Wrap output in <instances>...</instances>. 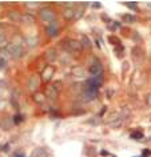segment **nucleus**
Listing matches in <instances>:
<instances>
[{"instance_id": "1", "label": "nucleus", "mask_w": 151, "mask_h": 157, "mask_svg": "<svg viewBox=\"0 0 151 157\" xmlns=\"http://www.w3.org/2000/svg\"><path fill=\"white\" fill-rule=\"evenodd\" d=\"M39 16L43 21L48 23V24H52L55 21V13H53L51 8H42L39 12Z\"/></svg>"}, {"instance_id": "2", "label": "nucleus", "mask_w": 151, "mask_h": 157, "mask_svg": "<svg viewBox=\"0 0 151 157\" xmlns=\"http://www.w3.org/2000/svg\"><path fill=\"white\" fill-rule=\"evenodd\" d=\"M64 47L68 52H79L83 45L80 41H78V40H66Z\"/></svg>"}, {"instance_id": "3", "label": "nucleus", "mask_w": 151, "mask_h": 157, "mask_svg": "<svg viewBox=\"0 0 151 157\" xmlns=\"http://www.w3.org/2000/svg\"><path fill=\"white\" fill-rule=\"evenodd\" d=\"M7 51H8L9 56H12V57H20L23 53V49L20 45H15V44H8L7 45Z\"/></svg>"}, {"instance_id": "4", "label": "nucleus", "mask_w": 151, "mask_h": 157, "mask_svg": "<svg viewBox=\"0 0 151 157\" xmlns=\"http://www.w3.org/2000/svg\"><path fill=\"white\" fill-rule=\"evenodd\" d=\"M102 72H103V68H102V65H100L99 63L91 64V67H90V73H91V76L94 79L102 77Z\"/></svg>"}, {"instance_id": "5", "label": "nucleus", "mask_w": 151, "mask_h": 157, "mask_svg": "<svg viewBox=\"0 0 151 157\" xmlns=\"http://www.w3.org/2000/svg\"><path fill=\"white\" fill-rule=\"evenodd\" d=\"M53 72H55V68H53L52 65H48V67H46V69H44V71H43V73H42V76H43V80H44L46 83H48L50 80H51V77H52Z\"/></svg>"}, {"instance_id": "6", "label": "nucleus", "mask_w": 151, "mask_h": 157, "mask_svg": "<svg viewBox=\"0 0 151 157\" xmlns=\"http://www.w3.org/2000/svg\"><path fill=\"white\" fill-rule=\"evenodd\" d=\"M31 157H48V153L44 148H36L31 153Z\"/></svg>"}, {"instance_id": "7", "label": "nucleus", "mask_w": 151, "mask_h": 157, "mask_svg": "<svg viewBox=\"0 0 151 157\" xmlns=\"http://www.w3.org/2000/svg\"><path fill=\"white\" fill-rule=\"evenodd\" d=\"M58 31H59V28H58L55 21H53L52 24H48V27H47V35L48 36H55L56 33H58Z\"/></svg>"}, {"instance_id": "8", "label": "nucleus", "mask_w": 151, "mask_h": 157, "mask_svg": "<svg viewBox=\"0 0 151 157\" xmlns=\"http://www.w3.org/2000/svg\"><path fill=\"white\" fill-rule=\"evenodd\" d=\"M63 16H64V19H67V20L74 19V16H75V9H74L72 7H68V8H66L64 11H63Z\"/></svg>"}, {"instance_id": "9", "label": "nucleus", "mask_w": 151, "mask_h": 157, "mask_svg": "<svg viewBox=\"0 0 151 157\" xmlns=\"http://www.w3.org/2000/svg\"><path fill=\"white\" fill-rule=\"evenodd\" d=\"M28 88L31 89V91H35L36 88H38V85H39V77L38 76H32L31 79H29V83H28Z\"/></svg>"}, {"instance_id": "10", "label": "nucleus", "mask_w": 151, "mask_h": 157, "mask_svg": "<svg viewBox=\"0 0 151 157\" xmlns=\"http://www.w3.org/2000/svg\"><path fill=\"white\" fill-rule=\"evenodd\" d=\"M46 60L47 61H53V60L56 59V51L55 49H48V51H46Z\"/></svg>"}, {"instance_id": "11", "label": "nucleus", "mask_w": 151, "mask_h": 157, "mask_svg": "<svg viewBox=\"0 0 151 157\" xmlns=\"http://www.w3.org/2000/svg\"><path fill=\"white\" fill-rule=\"evenodd\" d=\"M8 16H9V19H11L12 21H22V16L23 15H20V13H18L16 11H9Z\"/></svg>"}, {"instance_id": "12", "label": "nucleus", "mask_w": 151, "mask_h": 157, "mask_svg": "<svg viewBox=\"0 0 151 157\" xmlns=\"http://www.w3.org/2000/svg\"><path fill=\"white\" fill-rule=\"evenodd\" d=\"M47 92H48V96H50V97H51L52 100H55L56 96H58V89H56L53 85H50V87H48V91H47Z\"/></svg>"}, {"instance_id": "13", "label": "nucleus", "mask_w": 151, "mask_h": 157, "mask_svg": "<svg viewBox=\"0 0 151 157\" xmlns=\"http://www.w3.org/2000/svg\"><path fill=\"white\" fill-rule=\"evenodd\" d=\"M22 21L23 23H27V24H32V23L35 21V18H33L32 15H29V13H27V15H23L22 16Z\"/></svg>"}, {"instance_id": "14", "label": "nucleus", "mask_w": 151, "mask_h": 157, "mask_svg": "<svg viewBox=\"0 0 151 157\" xmlns=\"http://www.w3.org/2000/svg\"><path fill=\"white\" fill-rule=\"evenodd\" d=\"M33 100H35L36 103H39V104H42V103H44L46 96L43 95V93H40V92H36L35 95H33Z\"/></svg>"}, {"instance_id": "15", "label": "nucleus", "mask_w": 151, "mask_h": 157, "mask_svg": "<svg viewBox=\"0 0 151 157\" xmlns=\"http://www.w3.org/2000/svg\"><path fill=\"white\" fill-rule=\"evenodd\" d=\"M26 43H27V45H28V47H31V48H33V47L38 45L39 40H38V38H27Z\"/></svg>"}, {"instance_id": "16", "label": "nucleus", "mask_w": 151, "mask_h": 157, "mask_svg": "<svg viewBox=\"0 0 151 157\" xmlns=\"http://www.w3.org/2000/svg\"><path fill=\"white\" fill-rule=\"evenodd\" d=\"M0 125H2V128L3 129H11V126H12V121L9 119H4V120H2V123H0Z\"/></svg>"}, {"instance_id": "17", "label": "nucleus", "mask_w": 151, "mask_h": 157, "mask_svg": "<svg viewBox=\"0 0 151 157\" xmlns=\"http://www.w3.org/2000/svg\"><path fill=\"white\" fill-rule=\"evenodd\" d=\"M80 43H82V45L86 47V48H90V47H91V41H90V39L87 38L86 35L80 36Z\"/></svg>"}, {"instance_id": "18", "label": "nucleus", "mask_w": 151, "mask_h": 157, "mask_svg": "<svg viewBox=\"0 0 151 157\" xmlns=\"http://www.w3.org/2000/svg\"><path fill=\"white\" fill-rule=\"evenodd\" d=\"M123 21H126V23H134L135 21V16L134 15H130V13H126V15H123Z\"/></svg>"}, {"instance_id": "19", "label": "nucleus", "mask_w": 151, "mask_h": 157, "mask_svg": "<svg viewBox=\"0 0 151 157\" xmlns=\"http://www.w3.org/2000/svg\"><path fill=\"white\" fill-rule=\"evenodd\" d=\"M131 139L132 140H142L143 133L142 132H134V133H131Z\"/></svg>"}, {"instance_id": "20", "label": "nucleus", "mask_w": 151, "mask_h": 157, "mask_svg": "<svg viewBox=\"0 0 151 157\" xmlns=\"http://www.w3.org/2000/svg\"><path fill=\"white\" fill-rule=\"evenodd\" d=\"M0 47H5L7 48V38L4 33L0 32Z\"/></svg>"}, {"instance_id": "21", "label": "nucleus", "mask_w": 151, "mask_h": 157, "mask_svg": "<svg viewBox=\"0 0 151 157\" xmlns=\"http://www.w3.org/2000/svg\"><path fill=\"white\" fill-rule=\"evenodd\" d=\"M26 5H27V7H29V8H39V7H40V3H38V2H35V3H32V2H27V3H26Z\"/></svg>"}, {"instance_id": "22", "label": "nucleus", "mask_w": 151, "mask_h": 157, "mask_svg": "<svg viewBox=\"0 0 151 157\" xmlns=\"http://www.w3.org/2000/svg\"><path fill=\"white\" fill-rule=\"evenodd\" d=\"M72 73L75 76H83V75H84V71H83V68H75L72 71Z\"/></svg>"}, {"instance_id": "23", "label": "nucleus", "mask_w": 151, "mask_h": 157, "mask_svg": "<svg viewBox=\"0 0 151 157\" xmlns=\"http://www.w3.org/2000/svg\"><path fill=\"white\" fill-rule=\"evenodd\" d=\"M108 41L111 43V44H115V45L119 44V39H116L115 36H110V38H108Z\"/></svg>"}, {"instance_id": "24", "label": "nucleus", "mask_w": 151, "mask_h": 157, "mask_svg": "<svg viewBox=\"0 0 151 157\" xmlns=\"http://www.w3.org/2000/svg\"><path fill=\"white\" fill-rule=\"evenodd\" d=\"M20 121H23V116L16 115V116H15V119H13V123H16V124H18V123H20Z\"/></svg>"}, {"instance_id": "25", "label": "nucleus", "mask_w": 151, "mask_h": 157, "mask_svg": "<svg viewBox=\"0 0 151 157\" xmlns=\"http://www.w3.org/2000/svg\"><path fill=\"white\" fill-rule=\"evenodd\" d=\"M129 8H132V9H138V4H135V3H127L126 4Z\"/></svg>"}, {"instance_id": "26", "label": "nucleus", "mask_w": 151, "mask_h": 157, "mask_svg": "<svg viewBox=\"0 0 151 157\" xmlns=\"http://www.w3.org/2000/svg\"><path fill=\"white\" fill-rule=\"evenodd\" d=\"M118 27H119L118 23H112V24H108V28H110V29H112V31H114V29H116Z\"/></svg>"}, {"instance_id": "27", "label": "nucleus", "mask_w": 151, "mask_h": 157, "mask_svg": "<svg viewBox=\"0 0 151 157\" xmlns=\"http://www.w3.org/2000/svg\"><path fill=\"white\" fill-rule=\"evenodd\" d=\"M4 64H5V60L0 59V68H4Z\"/></svg>"}, {"instance_id": "28", "label": "nucleus", "mask_w": 151, "mask_h": 157, "mask_svg": "<svg viewBox=\"0 0 151 157\" xmlns=\"http://www.w3.org/2000/svg\"><path fill=\"white\" fill-rule=\"evenodd\" d=\"M92 7H94V8H100L102 5H100L99 3H92Z\"/></svg>"}, {"instance_id": "29", "label": "nucleus", "mask_w": 151, "mask_h": 157, "mask_svg": "<svg viewBox=\"0 0 151 157\" xmlns=\"http://www.w3.org/2000/svg\"><path fill=\"white\" fill-rule=\"evenodd\" d=\"M150 151H145V152H143V156H150Z\"/></svg>"}, {"instance_id": "30", "label": "nucleus", "mask_w": 151, "mask_h": 157, "mask_svg": "<svg viewBox=\"0 0 151 157\" xmlns=\"http://www.w3.org/2000/svg\"><path fill=\"white\" fill-rule=\"evenodd\" d=\"M3 151H4V152L8 151V145H4V146H3Z\"/></svg>"}, {"instance_id": "31", "label": "nucleus", "mask_w": 151, "mask_h": 157, "mask_svg": "<svg viewBox=\"0 0 151 157\" xmlns=\"http://www.w3.org/2000/svg\"><path fill=\"white\" fill-rule=\"evenodd\" d=\"M0 157H2V156H0Z\"/></svg>"}]
</instances>
